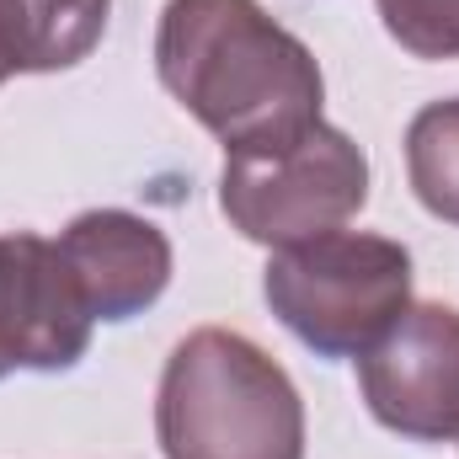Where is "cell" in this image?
I'll use <instances>...</instances> for the list:
<instances>
[{
    "instance_id": "cell-1",
    "label": "cell",
    "mask_w": 459,
    "mask_h": 459,
    "mask_svg": "<svg viewBox=\"0 0 459 459\" xmlns=\"http://www.w3.org/2000/svg\"><path fill=\"white\" fill-rule=\"evenodd\" d=\"M155 75L225 155L299 139L321 123L326 102L316 54L256 0H166Z\"/></svg>"
},
{
    "instance_id": "cell-2",
    "label": "cell",
    "mask_w": 459,
    "mask_h": 459,
    "mask_svg": "<svg viewBox=\"0 0 459 459\" xmlns=\"http://www.w3.org/2000/svg\"><path fill=\"white\" fill-rule=\"evenodd\" d=\"M155 438L166 459H305V401L251 337L198 326L166 358Z\"/></svg>"
},
{
    "instance_id": "cell-3",
    "label": "cell",
    "mask_w": 459,
    "mask_h": 459,
    "mask_svg": "<svg viewBox=\"0 0 459 459\" xmlns=\"http://www.w3.org/2000/svg\"><path fill=\"white\" fill-rule=\"evenodd\" d=\"M262 299L316 358H358L406 316L411 251L390 235L326 230L273 251Z\"/></svg>"
},
{
    "instance_id": "cell-4",
    "label": "cell",
    "mask_w": 459,
    "mask_h": 459,
    "mask_svg": "<svg viewBox=\"0 0 459 459\" xmlns=\"http://www.w3.org/2000/svg\"><path fill=\"white\" fill-rule=\"evenodd\" d=\"M368 204V160L326 117L278 150L225 155L220 209L256 246H294L342 230Z\"/></svg>"
},
{
    "instance_id": "cell-5",
    "label": "cell",
    "mask_w": 459,
    "mask_h": 459,
    "mask_svg": "<svg viewBox=\"0 0 459 459\" xmlns=\"http://www.w3.org/2000/svg\"><path fill=\"white\" fill-rule=\"evenodd\" d=\"M358 390L379 428L411 444H459V310L406 305V316L358 352Z\"/></svg>"
},
{
    "instance_id": "cell-6",
    "label": "cell",
    "mask_w": 459,
    "mask_h": 459,
    "mask_svg": "<svg viewBox=\"0 0 459 459\" xmlns=\"http://www.w3.org/2000/svg\"><path fill=\"white\" fill-rule=\"evenodd\" d=\"M0 278H5V332L16 368L65 374L91 347V310L48 235L16 230L0 235Z\"/></svg>"
},
{
    "instance_id": "cell-7",
    "label": "cell",
    "mask_w": 459,
    "mask_h": 459,
    "mask_svg": "<svg viewBox=\"0 0 459 459\" xmlns=\"http://www.w3.org/2000/svg\"><path fill=\"white\" fill-rule=\"evenodd\" d=\"M59 256L91 310V321H134L171 283V240L166 230L128 209H86L59 230Z\"/></svg>"
},
{
    "instance_id": "cell-8",
    "label": "cell",
    "mask_w": 459,
    "mask_h": 459,
    "mask_svg": "<svg viewBox=\"0 0 459 459\" xmlns=\"http://www.w3.org/2000/svg\"><path fill=\"white\" fill-rule=\"evenodd\" d=\"M108 11L113 0H0V86L11 75H54L91 59Z\"/></svg>"
},
{
    "instance_id": "cell-9",
    "label": "cell",
    "mask_w": 459,
    "mask_h": 459,
    "mask_svg": "<svg viewBox=\"0 0 459 459\" xmlns=\"http://www.w3.org/2000/svg\"><path fill=\"white\" fill-rule=\"evenodd\" d=\"M406 177L433 220L459 225V97L428 102L406 123Z\"/></svg>"
},
{
    "instance_id": "cell-10",
    "label": "cell",
    "mask_w": 459,
    "mask_h": 459,
    "mask_svg": "<svg viewBox=\"0 0 459 459\" xmlns=\"http://www.w3.org/2000/svg\"><path fill=\"white\" fill-rule=\"evenodd\" d=\"M385 32L417 59H459V0H374Z\"/></svg>"
},
{
    "instance_id": "cell-11",
    "label": "cell",
    "mask_w": 459,
    "mask_h": 459,
    "mask_svg": "<svg viewBox=\"0 0 459 459\" xmlns=\"http://www.w3.org/2000/svg\"><path fill=\"white\" fill-rule=\"evenodd\" d=\"M16 374V358H11V332H5V278H0V379Z\"/></svg>"
}]
</instances>
